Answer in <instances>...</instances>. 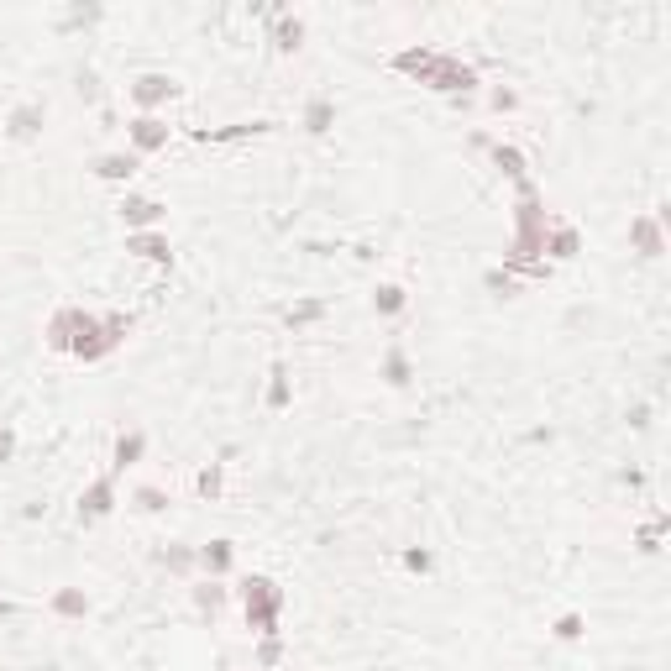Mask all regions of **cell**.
Here are the masks:
<instances>
[{
    "label": "cell",
    "mask_w": 671,
    "mask_h": 671,
    "mask_svg": "<svg viewBox=\"0 0 671 671\" xmlns=\"http://www.w3.org/2000/svg\"><path fill=\"white\" fill-rule=\"evenodd\" d=\"M158 562H163L168 572H173V577H189V572L200 566V556H194V545H179V541H173V545L163 551V556H158Z\"/></svg>",
    "instance_id": "obj_22"
},
{
    "label": "cell",
    "mask_w": 671,
    "mask_h": 671,
    "mask_svg": "<svg viewBox=\"0 0 671 671\" xmlns=\"http://www.w3.org/2000/svg\"><path fill=\"white\" fill-rule=\"evenodd\" d=\"M488 105H493V110L503 116V110H520V95H514V89H503V84H499V89L488 95Z\"/></svg>",
    "instance_id": "obj_31"
},
{
    "label": "cell",
    "mask_w": 671,
    "mask_h": 671,
    "mask_svg": "<svg viewBox=\"0 0 671 671\" xmlns=\"http://www.w3.org/2000/svg\"><path fill=\"white\" fill-rule=\"evenodd\" d=\"M482 284H488V289L499 294V299H514V294H520V284H514V278H509V273H499V268L488 273V278H482Z\"/></svg>",
    "instance_id": "obj_30"
},
{
    "label": "cell",
    "mask_w": 671,
    "mask_h": 671,
    "mask_svg": "<svg viewBox=\"0 0 671 671\" xmlns=\"http://www.w3.org/2000/svg\"><path fill=\"white\" fill-rule=\"evenodd\" d=\"M331 126H336V100L331 95H315V100L305 105V131H310V137H325Z\"/></svg>",
    "instance_id": "obj_15"
},
{
    "label": "cell",
    "mask_w": 671,
    "mask_h": 671,
    "mask_svg": "<svg viewBox=\"0 0 671 671\" xmlns=\"http://www.w3.org/2000/svg\"><path fill=\"white\" fill-rule=\"evenodd\" d=\"M147 457V430H121L116 446H110V472H126Z\"/></svg>",
    "instance_id": "obj_11"
},
{
    "label": "cell",
    "mask_w": 671,
    "mask_h": 671,
    "mask_svg": "<svg viewBox=\"0 0 671 671\" xmlns=\"http://www.w3.org/2000/svg\"><path fill=\"white\" fill-rule=\"evenodd\" d=\"M47 608H53L58 619H84V614H89V598H84V587H58Z\"/></svg>",
    "instance_id": "obj_17"
},
{
    "label": "cell",
    "mask_w": 671,
    "mask_h": 671,
    "mask_svg": "<svg viewBox=\"0 0 671 671\" xmlns=\"http://www.w3.org/2000/svg\"><path fill=\"white\" fill-rule=\"evenodd\" d=\"M194 556H200V572H205V577H221V583H226L231 566H236V545H231V541H210V545H200Z\"/></svg>",
    "instance_id": "obj_10"
},
{
    "label": "cell",
    "mask_w": 671,
    "mask_h": 671,
    "mask_svg": "<svg viewBox=\"0 0 671 671\" xmlns=\"http://www.w3.org/2000/svg\"><path fill=\"white\" fill-rule=\"evenodd\" d=\"M273 16H278V26H273V42H278V53H294V47H299V42H305V21L299 16H284V11H273Z\"/></svg>",
    "instance_id": "obj_21"
},
{
    "label": "cell",
    "mask_w": 671,
    "mask_h": 671,
    "mask_svg": "<svg viewBox=\"0 0 671 671\" xmlns=\"http://www.w3.org/2000/svg\"><path fill=\"white\" fill-rule=\"evenodd\" d=\"M168 137H173V126H168L163 116H131V121H126V142H131L137 158H142V152H163Z\"/></svg>",
    "instance_id": "obj_5"
},
{
    "label": "cell",
    "mask_w": 671,
    "mask_h": 671,
    "mask_svg": "<svg viewBox=\"0 0 671 671\" xmlns=\"http://www.w3.org/2000/svg\"><path fill=\"white\" fill-rule=\"evenodd\" d=\"M126 95H131V105H137L142 116H158V105H168L179 95V79H173V74H142V79L126 84Z\"/></svg>",
    "instance_id": "obj_2"
},
{
    "label": "cell",
    "mask_w": 671,
    "mask_h": 671,
    "mask_svg": "<svg viewBox=\"0 0 671 671\" xmlns=\"http://www.w3.org/2000/svg\"><path fill=\"white\" fill-rule=\"evenodd\" d=\"M541 252H551L556 263H572V257L583 252V231L566 226V221H551V226H545V236H541Z\"/></svg>",
    "instance_id": "obj_7"
},
{
    "label": "cell",
    "mask_w": 671,
    "mask_h": 671,
    "mask_svg": "<svg viewBox=\"0 0 671 671\" xmlns=\"http://www.w3.org/2000/svg\"><path fill=\"white\" fill-rule=\"evenodd\" d=\"M289 367L284 362H273V383H268V409L278 415V409H289Z\"/></svg>",
    "instance_id": "obj_24"
},
{
    "label": "cell",
    "mask_w": 671,
    "mask_h": 671,
    "mask_svg": "<svg viewBox=\"0 0 671 671\" xmlns=\"http://www.w3.org/2000/svg\"><path fill=\"white\" fill-rule=\"evenodd\" d=\"M110 514H116V472L95 478L79 493V524H100V520H110Z\"/></svg>",
    "instance_id": "obj_4"
},
{
    "label": "cell",
    "mask_w": 671,
    "mask_h": 671,
    "mask_svg": "<svg viewBox=\"0 0 671 671\" xmlns=\"http://www.w3.org/2000/svg\"><path fill=\"white\" fill-rule=\"evenodd\" d=\"M68 336H74V305H63L53 320H47V331H42V341L53 346V352H68Z\"/></svg>",
    "instance_id": "obj_19"
},
{
    "label": "cell",
    "mask_w": 671,
    "mask_h": 671,
    "mask_svg": "<svg viewBox=\"0 0 671 671\" xmlns=\"http://www.w3.org/2000/svg\"><path fill=\"white\" fill-rule=\"evenodd\" d=\"M137 152H105V158H95V179H105V184H131V173H137Z\"/></svg>",
    "instance_id": "obj_13"
},
{
    "label": "cell",
    "mask_w": 671,
    "mask_h": 671,
    "mask_svg": "<svg viewBox=\"0 0 671 671\" xmlns=\"http://www.w3.org/2000/svg\"><path fill=\"white\" fill-rule=\"evenodd\" d=\"M226 598H231V587L221 583V577H205V583H194V608H200L205 619H215V614L226 608Z\"/></svg>",
    "instance_id": "obj_14"
},
{
    "label": "cell",
    "mask_w": 671,
    "mask_h": 671,
    "mask_svg": "<svg viewBox=\"0 0 671 671\" xmlns=\"http://www.w3.org/2000/svg\"><path fill=\"white\" fill-rule=\"evenodd\" d=\"M488 152H493V168H499L503 179H514V184H524V152H520V147H509V142H493Z\"/></svg>",
    "instance_id": "obj_18"
},
{
    "label": "cell",
    "mask_w": 671,
    "mask_h": 671,
    "mask_svg": "<svg viewBox=\"0 0 671 671\" xmlns=\"http://www.w3.org/2000/svg\"><path fill=\"white\" fill-rule=\"evenodd\" d=\"M377 377H383V383H388V388H409V377H415V362H409V352H404V346H388V352H383V362H377Z\"/></svg>",
    "instance_id": "obj_12"
},
{
    "label": "cell",
    "mask_w": 671,
    "mask_h": 671,
    "mask_svg": "<svg viewBox=\"0 0 671 671\" xmlns=\"http://www.w3.org/2000/svg\"><path fill=\"white\" fill-rule=\"evenodd\" d=\"M163 200H147V194H121V221L126 231H158L163 226Z\"/></svg>",
    "instance_id": "obj_6"
},
{
    "label": "cell",
    "mask_w": 671,
    "mask_h": 671,
    "mask_svg": "<svg viewBox=\"0 0 671 671\" xmlns=\"http://www.w3.org/2000/svg\"><path fill=\"white\" fill-rule=\"evenodd\" d=\"M221 482H226V461H210L205 472L194 478V493H200V499H215V493H221Z\"/></svg>",
    "instance_id": "obj_26"
},
{
    "label": "cell",
    "mask_w": 671,
    "mask_h": 671,
    "mask_svg": "<svg viewBox=\"0 0 671 671\" xmlns=\"http://www.w3.org/2000/svg\"><path fill=\"white\" fill-rule=\"evenodd\" d=\"M284 661V640L278 635H263V645H257V666H278Z\"/></svg>",
    "instance_id": "obj_29"
},
{
    "label": "cell",
    "mask_w": 671,
    "mask_h": 671,
    "mask_svg": "<svg viewBox=\"0 0 671 671\" xmlns=\"http://www.w3.org/2000/svg\"><path fill=\"white\" fill-rule=\"evenodd\" d=\"M629 247L640 252V257H666V226H661V210H645V215H635L629 221Z\"/></svg>",
    "instance_id": "obj_3"
},
{
    "label": "cell",
    "mask_w": 671,
    "mask_h": 671,
    "mask_svg": "<svg viewBox=\"0 0 671 671\" xmlns=\"http://www.w3.org/2000/svg\"><path fill=\"white\" fill-rule=\"evenodd\" d=\"M131 503H137L142 514H163V509H168V493H163V488H152V482H142V488H131Z\"/></svg>",
    "instance_id": "obj_25"
},
{
    "label": "cell",
    "mask_w": 671,
    "mask_h": 671,
    "mask_svg": "<svg viewBox=\"0 0 671 671\" xmlns=\"http://www.w3.org/2000/svg\"><path fill=\"white\" fill-rule=\"evenodd\" d=\"M257 131H273V121H236L221 126V131H200V142H242V137H257Z\"/></svg>",
    "instance_id": "obj_20"
},
{
    "label": "cell",
    "mask_w": 671,
    "mask_h": 671,
    "mask_svg": "<svg viewBox=\"0 0 671 671\" xmlns=\"http://www.w3.org/2000/svg\"><path fill=\"white\" fill-rule=\"evenodd\" d=\"M0 587H5V577H0Z\"/></svg>",
    "instance_id": "obj_34"
},
{
    "label": "cell",
    "mask_w": 671,
    "mask_h": 671,
    "mask_svg": "<svg viewBox=\"0 0 671 671\" xmlns=\"http://www.w3.org/2000/svg\"><path fill=\"white\" fill-rule=\"evenodd\" d=\"M661 530H666V514H656L650 524H640V535H635V541H640V551H645V556H656V551H661Z\"/></svg>",
    "instance_id": "obj_28"
},
{
    "label": "cell",
    "mask_w": 671,
    "mask_h": 671,
    "mask_svg": "<svg viewBox=\"0 0 671 671\" xmlns=\"http://www.w3.org/2000/svg\"><path fill=\"white\" fill-rule=\"evenodd\" d=\"M11 457H16V430H11V425H0V467H5Z\"/></svg>",
    "instance_id": "obj_33"
},
{
    "label": "cell",
    "mask_w": 671,
    "mask_h": 671,
    "mask_svg": "<svg viewBox=\"0 0 671 671\" xmlns=\"http://www.w3.org/2000/svg\"><path fill=\"white\" fill-rule=\"evenodd\" d=\"M404 566L409 572H436V556L430 551H404Z\"/></svg>",
    "instance_id": "obj_32"
},
{
    "label": "cell",
    "mask_w": 671,
    "mask_h": 671,
    "mask_svg": "<svg viewBox=\"0 0 671 671\" xmlns=\"http://www.w3.org/2000/svg\"><path fill=\"white\" fill-rule=\"evenodd\" d=\"M126 252H137V257H152V263H173V247H168L163 226L158 231H126Z\"/></svg>",
    "instance_id": "obj_9"
},
{
    "label": "cell",
    "mask_w": 671,
    "mask_h": 671,
    "mask_svg": "<svg viewBox=\"0 0 671 671\" xmlns=\"http://www.w3.org/2000/svg\"><path fill=\"white\" fill-rule=\"evenodd\" d=\"M242 614H247V629L263 640V635H278V614H284V587L273 583V577H263V572H252V577H242Z\"/></svg>",
    "instance_id": "obj_1"
},
{
    "label": "cell",
    "mask_w": 671,
    "mask_h": 671,
    "mask_svg": "<svg viewBox=\"0 0 671 671\" xmlns=\"http://www.w3.org/2000/svg\"><path fill=\"white\" fill-rule=\"evenodd\" d=\"M373 310L383 315V320H398V315L409 310V294L398 289V284H377V289H373Z\"/></svg>",
    "instance_id": "obj_16"
},
{
    "label": "cell",
    "mask_w": 671,
    "mask_h": 671,
    "mask_svg": "<svg viewBox=\"0 0 671 671\" xmlns=\"http://www.w3.org/2000/svg\"><path fill=\"white\" fill-rule=\"evenodd\" d=\"M42 121H47V105L42 100H26L11 110V121H5V131H11V142H32V137H42Z\"/></svg>",
    "instance_id": "obj_8"
},
{
    "label": "cell",
    "mask_w": 671,
    "mask_h": 671,
    "mask_svg": "<svg viewBox=\"0 0 671 671\" xmlns=\"http://www.w3.org/2000/svg\"><path fill=\"white\" fill-rule=\"evenodd\" d=\"M551 635H556L562 645H577V640L587 635V614H577V608H566L562 619H556V629H551Z\"/></svg>",
    "instance_id": "obj_23"
},
{
    "label": "cell",
    "mask_w": 671,
    "mask_h": 671,
    "mask_svg": "<svg viewBox=\"0 0 671 671\" xmlns=\"http://www.w3.org/2000/svg\"><path fill=\"white\" fill-rule=\"evenodd\" d=\"M320 315H325V305H320V299H305V305H294V310L284 315V325H289V331H299V325H315Z\"/></svg>",
    "instance_id": "obj_27"
}]
</instances>
